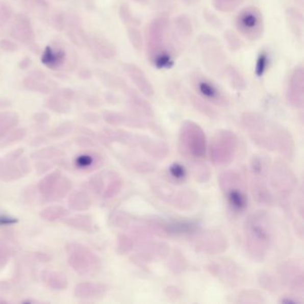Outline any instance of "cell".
I'll use <instances>...</instances> for the list:
<instances>
[{"mask_svg":"<svg viewBox=\"0 0 304 304\" xmlns=\"http://www.w3.org/2000/svg\"><path fill=\"white\" fill-rule=\"evenodd\" d=\"M242 122L256 145L268 150H277L285 156L292 155L293 139L284 128L269 123L261 114L251 112L242 114Z\"/></svg>","mask_w":304,"mask_h":304,"instance_id":"6da1fadb","label":"cell"},{"mask_svg":"<svg viewBox=\"0 0 304 304\" xmlns=\"http://www.w3.org/2000/svg\"><path fill=\"white\" fill-rule=\"evenodd\" d=\"M146 55L153 66L157 69H170L175 64L177 51L166 16L156 18L148 25Z\"/></svg>","mask_w":304,"mask_h":304,"instance_id":"7a4b0ae2","label":"cell"},{"mask_svg":"<svg viewBox=\"0 0 304 304\" xmlns=\"http://www.w3.org/2000/svg\"><path fill=\"white\" fill-rule=\"evenodd\" d=\"M244 240L248 254L255 261H263L272 243V226L265 212L248 216L244 224Z\"/></svg>","mask_w":304,"mask_h":304,"instance_id":"3957f363","label":"cell"},{"mask_svg":"<svg viewBox=\"0 0 304 304\" xmlns=\"http://www.w3.org/2000/svg\"><path fill=\"white\" fill-rule=\"evenodd\" d=\"M65 251L68 255V265L80 276H89L99 270L101 260L84 244L68 242Z\"/></svg>","mask_w":304,"mask_h":304,"instance_id":"277c9868","label":"cell"},{"mask_svg":"<svg viewBox=\"0 0 304 304\" xmlns=\"http://www.w3.org/2000/svg\"><path fill=\"white\" fill-rule=\"evenodd\" d=\"M219 187L234 212H242L247 207V194L243 179L233 170H226L219 176Z\"/></svg>","mask_w":304,"mask_h":304,"instance_id":"5b68a950","label":"cell"},{"mask_svg":"<svg viewBox=\"0 0 304 304\" xmlns=\"http://www.w3.org/2000/svg\"><path fill=\"white\" fill-rule=\"evenodd\" d=\"M180 149L191 158H202L206 152V138L202 128L192 120H186L180 132Z\"/></svg>","mask_w":304,"mask_h":304,"instance_id":"8992f818","label":"cell"},{"mask_svg":"<svg viewBox=\"0 0 304 304\" xmlns=\"http://www.w3.org/2000/svg\"><path fill=\"white\" fill-rule=\"evenodd\" d=\"M238 150V139L232 131L220 130L216 132L211 142V160L218 166L232 163Z\"/></svg>","mask_w":304,"mask_h":304,"instance_id":"52a82bcc","label":"cell"},{"mask_svg":"<svg viewBox=\"0 0 304 304\" xmlns=\"http://www.w3.org/2000/svg\"><path fill=\"white\" fill-rule=\"evenodd\" d=\"M236 28L241 36L250 41L262 39L265 25L262 12L254 6L244 7L236 17Z\"/></svg>","mask_w":304,"mask_h":304,"instance_id":"ba28073f","label":"cell"},{"mask_svg":"<svg viewBox=\"0 0 304 304\" xmlns=\"http://www.w3.org/2000/svg\"><path fill=\"white\" fill-rule=\"evenodd\" d=\"M202 62L209 71L213 73L224 71L226 68V56L219 40L213 36L205 34L200 37Z\"/></svg>","mask_w":304,"mask_h":304,"instance_id":"9c48e42d","label":"cell"},{"mask_svg":"<svg viewBox=\"0 0 304 304\" xmlns=\"http://www.w3.org/2000/svg\"><path fill=\"white\" fill-rule=\"evenodd\" d=\"M191 84L193 89L201 98L206 102L211 103L216 106H229V98L222 89L212 82L211 79L200 72H195L191 75Z\"/></svg>","mask_w":304,"mask_h":304,"instance_id":"30bf717a","label":"cell"},{"mask_svg":"<svg viewBox=\"0 0 304 304\" xmlns=\"http://www.w3.org/2000/svg\"><path fill=\"white\" fill-rule=\"evenodd\" d=\"M286 96L288 104L297 109H301L304 105V70L298 66L292 71L287 82Z\"/></svg>","mask_w":304,"mask_h":304,"instance_id":"8fae6325","label":"cell"},{"mask_svg":"<svg viewBox=\"0 0 304 304\" xmlns=\"http://www.w3.org/2000/svg\"><path fill=\"white\" fill-rule=\"evenodd\" d=\"M125 71L129 75L132 82L134 83L137 89L145 96L151 97L155 94V89L152 82L149 81L141 68L138 67L137 64H125Z\"/></svg>","mask_w":304,"mask_h":304,"instance_id":"7c38bea8","label":"cell"},{"mask_svg":"<svg viewBox=\"0 0 304 304\" xmlns=\"http://www.w3.org/2000/svg\"><path fill=\"white\" fill-rule=\"evenodd\" d=\"M197 247L208 254L220 252L226 249V241L219 232L210 231L208 233L202 234L197 242Z\"/></svg>","mask_w":304,"mask_h":304,"instance_id":"4fadbf2b","label":"cell"},{"mask_svg":"<svg viewBox=\"0 0 304 304\" xmlns=\"http://www.w3.org/2000/svg\"><path fill=\"white\" fill-rule=\"evenodd\" d=\"M107 291L106 285L94 282H82L75 287L74 295L80 299H96L102 297Z\"/></svg>","mask_w":304,"mask_h":304,"instance_id":"5bb4252c","label":"cell"},{"mask_svg":"<svg viewBox=\"0 0 304 304\" xmlns=\"http://www.w3.org/2000/svg\"><path fill=\"white\" fill-rule=\"evenodd\" d=\"M281 275L284 278L285 284L294 289H297L302 292L303 289V274L302 269L294 264L282 266Z\"/></svg>","mask_w":304,"mask_h":304,"instance_id":"9a60e30c","label":"cell"},{"mask_svg":"<svg viewBox=\"0 0 304 304\" xmlns=\"http://www.w3.org/2000/svg\"><path fill=\"white\" fill-rule=\"evenodd\" d=\"M43 283L54 291H64L69 286L67 277L64 274L57 270L45 269L40 274Z\"/></svg>","mask_w":304,"mask_h":304,"instance_id":"2e32d148","label":"cell"},{"mask_svg":"<svg viewBox=\"0 0 304 304\" xmlns=\"http://www.w3.org/2000/svg\"><path fill=\"white\" fill-rule=\"evenodd\" d=\"M62 171L59 170H56L50 172L43 178L41 181H39L38 184V190L39 195L41 197L47 200L53 199L54 192L57 187V182L59 179L62 177Z\"/></svg>","mask_w":304,"mask_h":304,"instance_id":"e0dca14e","label":"cell"},{"mask_svg":"<svg viewBox=\"0 0 304 304\" xmlns=\"http://www.w3.org/2000/svg\"><path fill=\"white\" fill-rule=\"evenodd\" d=\"M92 205V198L89 193L82 190H77L70 193L68 198L69 208L75 212H85Z\"/></svg>","mask_w":304,"mask_h":304,"instance_id":"ac0fdd59","label":"cell"},{"mask_svg":"<svg viewBox=\"0 0 304 304\" xmlns=\"http://www.w3.org/2000/svg\"><path fill=\"white\" fill-rule=\"evenodd\" d=\"M63 222L70 227L74 230L85 231V232H92L94 230L92 218L86 214H77L68 218H64Z\"/></svg>","mask_w":304,"mask_h":304,"instance_id":"d6986e66","label":"cell"},{"mask_svg":"<svg viewBox=\"0 0 304 304\" xmlns=\"http://www.w3.org/2000/svg\"><path fill=\"white\" fill-rule=\"evenodd\" d=\"M101 157L94 153L82 154L75 160V166L79 170L91 171L101 165Z\"/></svg>","mask_w":304,"mask_h":304,"instance_id":"ffe728a7","label":"cell"},{"mask_svg":"<svg viewBox=\"0 0 304 304\" xmlns=\"http://www.w3.org/2000/svg\"><path fill=\"white\" fill-rule=\"evenodd\" d=\"M24 175L21 172L20 168L14 162H8L3 160L2 166L0 169V180L4 182H13L19 181Z\"/></svg>","mask_w":304,"mask_h":304,"instance_id":"44dd1931","label":"cell"},{"mask_svg":"<svg viewBox=\"0 0 304 304\" xmlns=\"http://www.w3.org/2000/svg\"><path fill=\"white\" fill-rule=\"evenodd\" d=\"M231 88L238 91H243L247 89V82L243 74L233 65H227L224 70Z\"/></svg>","mask_w":304,"mask_h":304,"instance_id":"7402d4cb","label":"cell"},{"mask_svg":"<svg viewBox=\"0 0 304 304\" xmlns=\"http://www.w3.org/2000/svg\"><path fill=\"white\" fill-rule=\"evenodd\" d=\"M68 215H69V211L60 205L48 206L46 208L43 209L39 213L40 218L48 222H54L59 219H64Z\"/></svg>","mask_w":304,"mask_h":304,"instance_id":"603a6c76","label":"cell"},{"mask_svg":"<svg viewBox=\"0 0 304 304\" xmlns=\"http://www.w3.org/2000/svg\"><path fill=\"white\" fill-rule=\"evenodd\" d=\"M121 188H122V181L120 180V178L113 171H109L108 183L106 184V188L103 192V198H113L120 193Z\"/></svg>","mask_w":304,"mask_h":304,"instance_id":"cb8c5ba5","label":"cell"},{"mask_svg":"<svg viewBox=\"0 0 304 304\" xmlns=\"http://www.w3.org/2000/svg\"><path fill=\"white\" fill-rule=\"evenodd\" d=\"M129 96H130V99H131L132 106L135 107V109L137 110V112L142 113V114H145L146 116H152V107L145 99H143L141 96L138 95V93L135 92L133 90H131L129 92Z\"/></svg>","mask_w":304,"mask_h":304,"instance_id":"d4e9b609","label":"cell"},{"mask_svg":"<svg viewBox=\"0 0 304 304\" xmlns=\"http://www.w3.org/2000/svg\"><path fill=\"white\" fill-rule=\"evenodd\" d=\"M174 23H175V27H176L178 32L182 37L188 38L192 35L194 28L192 24L191 19L188 17L187 14H180L175 19Z\"/></svg>","mask_w":304,"mask_h":304,"instance_id":"484cf974","label":"cell"},{"mask_svg":"<svg viewBox=\"0 0 304 304\" xmlns=\"http://www.w3.org/2000/svg\"><path fill=\"white\" fill-rule=\"evenodd\" d=\"M72 189V182L69 178L62 175L57 182V187L53 195V200H60L70 195Z\"/></svg>","mask_w":304,"mask_h":304,"instance_id":"4316f807","label":"cell"},{"mask_svg":"<svg viewBox=\"0 0 304 304\" xmlns=\"http://www.w3.org/2000/svg\"><path fill=\"white\" fill-rule=\"evenodd\" d=\"M64 156V152L61 149L54 146L41 148L32 154V157L38 160H50L54 158H59L61 156Z\"/></svg>","mask_w":304,"mask_h":304,"instance_id":"83f0119b","label":"cell"},{"mask_svg":"<svg viewBox=\"0 0 304 304\" xmlns=\"http://www.w3.org/2000/svg\"><path fill=\"white\" fill-rule=\"evenodd\" d=\"M244 0H212V6L221 13H230L240 7Z\"/></svg>","mask_w":304,"mask_h":304,"instance_id":"f1b7e54d","label":"cell"},{"mask_svg":"<svg viewBox=\"0 0 304 304\" xmlns=\"http://www.w3.org/2000/svg\"><path fill=\"white\" fill-rule=\"evenodd\" d=\"M190 102L195 109L198 110L199 112L204 113L209 117H214L216 115L215 110L212 108V106L209 105L208 102L201 98L200 96H196L195 95H190L189 96Z\"/></svg>","mask_w":304,"mask_h":304,"instance_id":"f546056e","label":"cell"},{"mask_svg":"<svg viewBox=\"0 0 304 304\" xmlns=\"http://www.w3.org/2000/svg\"><path fill=\"white\" fill-rule=\"evenodd\" d=\"M106 172H101L94 175L89 179L88 183L93 193H95L96 195H102L103 192L106 187Z\"/></svg>","mask_w":304,"mask_h":304,"instance_id":"4dcf8cb0","label":"cell"},{"mask_svg":"<svg viewBox=\"0 0 304 304\" xmlns=\"http://www.w3.org/2000/svg\"><path fill=\"white\" fill-rule=\"evenodd\" d=\"M27 132L25 129H17L12 132H8L6 137H4L0 140V146H7V145H13L17 142H20L26 137Z\"/></svg>","mask_w":304,"mask_h":304,"instance_id":"1f68e13d","label":"cell"},{"mask_svg":"<svg viewBox=\"0 0 304 304\" xmlns=\"http://www.w3.org/2000/svg\"><path fill=\"white\" fill-rule=\"evenodd\" d=\"M18 123V119L15 116L8 114H0V140Z\"/></svg>","mask_w":304,"mask_h":304,"instance_id":"d6a6232c","label":"cell"},{"mask_svg":"<svg viewBox=\"0 0 304 304\" xmlns=\"http://www.w3.org/2000/svg\"><path fill=\"white\" fill-rule=\"evenodd\" d=\"M224 39L226 41L227 48L232 52H237L242 48V41L236 32L231 30H226L224 32Z\"/></svg>","mask_w":304,"mask_h":304,"instance_id":"836d02e7","label":"cell"},{"mask_svg":"<svg viewBox=\"0 0 304 304\" xmlns=\"http://www.w3.org/2000/svg\"><path fill=\"white\" fill-rule=\"evenodd\" d=\"M128 36L131 45L137 51H141L144 46V38L142 33L138 28L131 27L128 30Z\"/></svg>","mask_w":304,"mask_h":304,"instance_id":"e575fe53","label":"cell"},{"mask_svg":"<svg viewBox=\"0 0 304 304\" xmlns=\"http://www.w3.org/2000/svg\"><path fill=\"white\" fill-rule=\"evenodd\" d=\"M169 175L173 179L174 181L181 182L186 180L187 171L181 163H173L169 168Z\"/></svg>","mask_w":304,"mask_h":304,"instance_id":"d590c367","label":"cell"},{"mask_svg":"<svg viewBox=\"0 0 304 304\" xmlns=\"http://www.w3.org/2000/svg\"><path fill=\"white\" fill-rule=\"evenodd\" d=\"M269 66V56L263 51L260 54L257 62H256V66H255V73L258 77H262V75L265 73Z\"/></svg>","mask_w":304,"mask_h":304,"instance_id":"8d00e7d4","label":"cell"},{"mask_svg":"<svg viewBox=\"0 0 304 304\" xmlns=\"http://www.w3.org/2000/svg\"><path fill=\"white\" fill-rule=\"evenodd\" d=\"M71 131H72V126L71 124H62V125H59L58 127L55 128L53 131L50 132V138H55V139L64 138L67 135L70 134Z\"/></svg>","mask_w":304,"mask_h":304,"instance_id":"74e56055","label":"cell"},{"mask_svg":"<svg viewBox=\"0 0 304 304\" xmlns=\"http://www.w3.org/2000/svg\"><path fill=\"white\" fill-rule=\"evenodd\" d=\"M131 248H132V243H131V239L126 236L120 235V237H118V241H117L118 252L120 255L127 254L131 251Z\"/></svg>","mask_w":304,"mask_h":304,"instance_id":"f35d334b","label":"cell"},{"mask_svg":"<svg viewBox=\"0 0 304 304\" xmlns=\"http://www.w3.org/2000/svg\"><path fill=\"white\" fill-rule=\"evenodd\" d=\"M10 251L5 244L0 243V270L7 266L9 262Z\"/></svg>","mask_w":304,"mask_h":304,"instance_id":"ab89813d","label":"cell"},{"mask_svg":"<svg viewBox=\"0 0 304 304\" xmlns=\"http://www.w3.org/2000/svg\"><path fill=\"white\" fill-rule=\"evenodd\" d=\"M120 17L125 23H131V21L134 20V17L132 15L130 7L127 5H123L120 7Z\"/></svg>","mask_w":304,"mask_h":304,"instance_id":"60d3db41","label":"cell"},{"mask_svg":"<svg viewBox=\"0 0 304 304\" xmlns=\"http://www.w3.org/2000/svg\"><path fill=\"white\" fill-rule=\"evenodd\" d=\"M75 143L82 148H90L95 146L94 141L88 137H79L75 139Z\"/></svg>","mask_w":304,"mask_h":304,"instance_id":"b9f144b4","label":"cell"},{"mask_svg":"<svg viewBox=\"0 0 304 304\" xmlns=\"http://www.w3.org/2000/svg\"><path fill=\"white\" fill-rule=\"evenodd\" d=\"M17 165L24 176L28 175L31 172V170H32V166H31L30 162H29V160L26 157H22V158H20V159L18 160Z\"/></svg>","mask_w":304,"mask_h":304,"instance_id":"7bdbcfd3","label":"cell"},{"mask_svg":"<svg viewBox=\"0 0 304 304\" xmlns=\"http://www.w3.org/2000/svg\"><path fill=\"white\" fill-rule=\"evenodd\" d=\"M23 152H24V149L21 148V147L15 149L14 151H12V152L9 153V154H7L4 160L8 161V162H16V161H18V160L21 158Z\"/></svg>","mask_w":304,"mask_h":304,"instance_id":"ee69618b","label":"cell"},{"mask_svg":"<svg viewBox=\"0 0 304 304\" xmlns=\"http://www.w3.org/2000/svg\"><path fill=\"white\" fill-rule=\"evenodd\" d=\"M204 16H205V19L207 20L209 23H211V24L213 25V26L219 27V26L221 25V22L219 21V18L217 17L215 14H212L211 11L205 9V10L204 11Z\"/></svg>","mask_w":304,"mask_h":304,"instance_id":"f6af8a7d","label":"cell"},{"mask_svg":"<svg viewBox=\"0 0 304 304\" xmlns=\"http://www.w3.org/2000/svg\"><path fill=\"white\" fill-rule=\"evenodd\" d=\"M35 168L37 173L39 174V175H42V174L47 172L52 168V165L50 163H46V162L40 161V162H38V163H36Z\"/></svg>","mask_w":304,"mask_h":304,"instance_id":"bcb514c9","label":"cell"},{"mask_svg":"<svg viewBox=\"0 0 304 304\" xmlns=\"http://www.w3.org/2000/svg\"><path fill=\"white\" fill-rule=\"evenodd\" d=\"M35 258L40 262H49L51 261V256L43 251H37L35 252Z\"/></svg>","mask_w":304,"mask_h":304,"instance_id":"7dc6e473","label":"cell"},{"mask_svg":"<svg viewBox=\"0 0 304 304\" xmlns=\"http://www.w3.org/2000/svg\"><path fill=\"white\" fill-rule=\"evenodd\" d=\"M18 221L16 218H12V217H7V216H1L0 217V225H11L14 224Z\"/></svg>","mask_w":304,"mask_h":304,"instance_id":"c3c4849f","label":"cell"},{"mask_svg":"<svg viewBox=\"0 0 304 304\" xmlns=\"http://www.w3.org/2000/svg\"><path fill=\"white\" fill-rule=\"evenodd\" d=\"M135 2H137L138 4H140V5H147L149 4V1L150 0H134Z\"/></svg>","mask_w":304,"mask_h":304,"instance_id":"681fc988","label":"cell"},{"mask_svg":"<svg viewBox=\"0 0 304 304\" xmlns=\"http://www.w3.org/2000/svg\"><path fill=\"white\" fill-rule=\"evenodd\" d=\"M2 163H3V160L0 159V169H1V166H2Z\"/></svg>","mask_w":304,"mask_h":304,"instance_id":"f907efd6","label":"cell"},{"mask_svg":"<svg viewBox=\"0 0 304 304\" xmlns=\"http://www.w3.org/2000/svg\"><path fill=\"white\" fill-rule=\"evenodd\" d=\"M192 1H199V0H192Z\"/></svg>","mask_w":304,"mask_h":304,"instance_id":"816d5d0a","label":"cell"}]
</instances>
